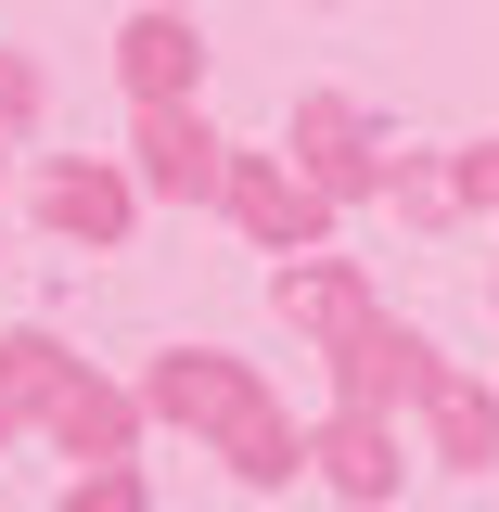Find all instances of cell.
<instances>
[{"label": "cell", "instance_id": "17", "mask_svg": "<svg viewBox=\"0 0 499 512\" xmlns=\"http://www.w3.org/2000/svg\"><path fill=\"white\" fill-rule=\"evenodd\" d=\"M487 295H499V269H487Z\"/></svg>", "mask_w": 499, "mask_h": 512}, {"label": "cell", "instance_id": "12", "mask_svg": "<svg viewBox=\"0 0 499 512\" xmlns=\"http://www.w3.org/2000/svg\"><path fill=\"white\" fill-rule=\"evenodd\" d=\"M384 205H397L410 231H461V218H474V192H461V154H397V167H384Z\"/></svg>", "mask_w": 499, "mask_h": 512}, {"label": "cell", "instance_id": "10", "mask_svg": "<svg viewBox=\"0 0 499 512\" xmlns=\"http://www.w3.org/2000/svg\"><path fill=\"white\" fill-rule=\"evenodd\" d=\"M423 436H436L448 474H499V384L436 372V397H423Z\"/></svg>", "mask_w": 499, "mask_h": 512}, {"label": "cell", "instance_id": "7", "mask_svg": "<svg viewBox=\"0 0 499 512\" xmlns=\"http://www.w3.org/2000/svg\"><path fill=\"white\" fill-rule=\"evenodd\" d=\"M116 77H128V103H192V90H205V26H192L180 0L128 13V39H116Z\"/></svg>", "mask_w": 499, "mask_h": 512}, {"label": "cell", "instance_id": "8", "mask_svg": "<svg viewBox=\"0 0 499 512\" xmlns=\"http://www.w3.org/2000/svg\"><path fill=\"white\" fill-rule=\"evenodd\" d=\"M308 474H320L346 512H372V500H397L410 461H397V423H384V410H333V423L308 436Z\"/></svg>", "mask_w": 499, "mask_h": 512}, {"label": "cell", "instance_id": "13", "mask_svg": "<svg viewBox=\"0 0 499 512\" xmlns=\"http://www.w3.org/2000/svg\"><path fill=\"white\" fill-rule=\"evenodd\" d=\"M64 384H77V359H64L52 333H13V346H0V436H13V423H39Z\"/></svg>", "mask_w": 499, "mask_h": 512}, {"label": "cell", "instance_id": "9", "mask_svg": "<svg viewBox=\"0 0 499 512\" xmlns=\"http://www.w3.org/2000/svg\"><path fill=\"white\" fill-rule=\"evenodd\" d=\"M269 308L295 320V333H308V346H333V333H359V320H372V282H359V256H282V269H269Z\"/></svg>", "mask_w": 499, "mask_h": 512}, {"label": "cell", "instance_id": "14", "mask_svg": "<svg viewBox=\"0 0 499 512\" xmlns=\"http://www.w3.org/2000/svg\"><path fill=\"white\" fill-rule=\"evenodd\" d=\"M26 128H39V77L0 52V141H26Z\"/></svg>", "mask_w": 499, "mask_h": 512}, {"label": "cell", "instance_id": "1", "mask_svg": "<svg viewBox=\"0 0 499 512\" xmlns=\"http://www.w3.org/2000/svg\"><path fill=\"white\" fill-rule=\"evenodd\" d=\"M141 410H154V423H192V436L218 448L244 487H295V474H308L295 410H282V397H269L231 346H167V359H154V384H141Z\"/></svg>", "mask_w": 499, "mask_h": 512}, {"label": "cell", "instance_id": "4", "mask_svg": "<svg viewBox=\"0 0 499 512\" xmlns=\"http://www.w3.org/2000/svg\"><path fill=\"white\" fill-rule=\"evenodd\" d=\"M295 167H308V192H333V205H372L384 167H397V141L372 128V103L308 90V103H295Z\"/></svg>", "mask_w": 499, "mask_h": 512}, {"label": "cell", "instance_id": "5", "mask_svg": "<svg viewBox=\"0 0 499 512\" xmlns=\"http://www.w3.org/2000/svg\"><path fill=\"white\" fill-rule=\"evenodd\" d=\"M128 154H141L128 180L154 192V205H218L231 192V141L205 128V103H141V141Z\"/></svg>", "mask_w": 499, "mask_h": 512}, {"label": "cell", "instance_id": "6", "mask_svg": "<svg viewBox=\"0 0 499 512\" xmlns=\"http://www.w3.org/2000/svg\"><path fill=\"white\" fill-rule=\"evenodd\" d=\"M39 218H52L64 244H128V218H141V180H128V167H103V154H90V167H77V154H52V167H39Z\"/></svg>", "mask_w": 499, "mask_h": 512}, {"label": "cell", "instance_id": "2", "mask_svg": "<svg viewBox=\"0 0 499 512\" xmlns=\"http://www.w3.org/2000/svg\"><path fill=\"white\" fill-rule=\"evenodd\" d=\"M436 333H410V320H359V333H333V410H384V423H397V410H423V397H436Z\"/></svg>", "mask_w": 499, "mask_h": 512}, {"label": "cell", "instance_id": "16", "mask_svg": "<svg viewBox=\"0 0 499 512\" xmlns=\"http://www.w3.org/2000/svg\"><path fill=\"white\" fill-rule=\"evenodd\" d=\"M461 192H474V205H499V141H461Z\"/></svg>", "mask_w": 499, "mask_h": 512}, {"label": "cell", "instance_id": "11", "mask_svg": "<svg viewBox=\"0 0 499 512\" xmlns=\"http://www.w3.org/2000/svg\"><path fill=\"white\" fill-rule=\"evenodd\" d=\"M141 397H116V384H64L52 397V436H64V461H90V474H116L128 448H141Z\"/></svg>", "mask_w": 499, "mask_h": 512}, {"label": "cell", "instance_id": "3", "mask_svg": "<svg viewBox=\"0 0 499 512\" xmlns=\"http://www.w3.org/2000/svg\"><path fill=\"white\" fill-rule=\"evenodd\" d=\"M218 205H231V231H244L256 256H308L320 231H333V192H308L295 154H244V141H231V192H218Z\"/></svg>", "mask_w": 499, "mask_h": 512}, {"label": "cell", "instance_id": "15", "mask_svg": "<svg viewBox=\"0 0 499 512\" xmlns=\"http://www.w3.org/2000/svg\"><path fill=\"white\" fill-rule=\"evenodd\" d=\"M64 512H154V500H141V474H128V461H116V474H90V487H77V500H64Z\"/></svg>", "mask_w": 499, "mask_h": 512}]
</instances>
